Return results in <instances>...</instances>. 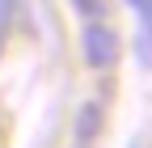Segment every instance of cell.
<instances>
[{"mask_svg": "<svg viewBox=\"0 0 152 148\" xmlns=\"http://www.w3.org/2000/svg\"><path fill=\"white\" fill-rule=\"evenodd\" d=\"M80 42H85V59H89V68H110L114 59H118V34H114L102 17L85 26Z\"/></svg>", "mask_w": 152, "mask_h": 148, "instance_id": "6da1fadb", "label": "cell"}, {"mask_svg": "<svg viewBox=\"0 0 152 148\" xmlns=\"http://www.w3.org/2000/svg\"><path fill=\"white\" fill-rule=\"evenodd\" d=\"M97 131H102V102H85L76 114V140L89 144V140H97Z\"/></svg>", "mask_w": 152, "mask_h": 148, "instance_id": "7a4b0ae2", "label": "cell"}, {"mask_svg": "<svg viewBox=\"0 0 152 148\" xmlns=\"http://www.w3.org/2000/svg\"><path fill=\"white\" fill-rule=\"evenodd\" d=\"M68 4L80 13V17H89V21H97V17L110 13V0H68Z\"/></svg>", "mask_w": 152, "mask_h": 148, "instance_id": "3957f363", "label": "cell"}, {"mask_svg": "<svg viewBox=\"0 0 152 148\" xmlns=\"http://www.w3.org/2000/svg\"><path fill=\"white\" fill-rule=\"evenodd\" d=\"M9 17H13V0H0V51H4V34H9Z\"/></svg>", "mask_w": 152, "mask_h": 148, "instance_id": "277c9868", "label": "cell"}]
</instances>
